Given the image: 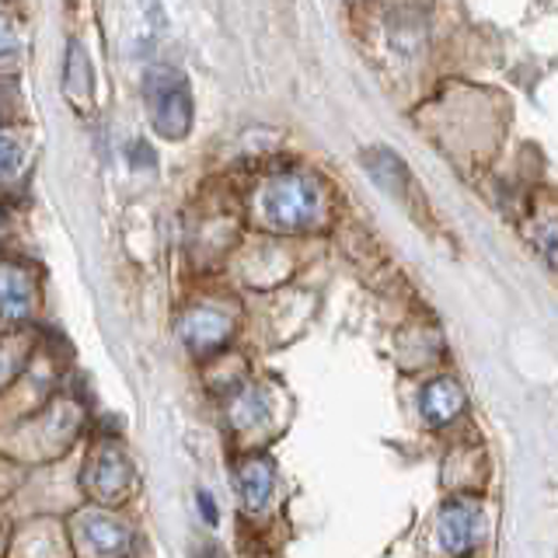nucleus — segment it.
Wrapping results in <instances>:
<instances>
[{
	"instance_id": "6",
	"label": "nucleus",
	"mask_w": 558,
	"mask_h": 558,
	"mask_svg": "<svg viewBox=\"0 0 558 558\" xmlns=\"http://www.w3.org/2000/svg\"><path fill=\"white\" fill-rule=\"evenodd\" d=\"M461 409H464V391H461L458 380L440 377V380L426 384V391H423V415L429 418L433 426L450 423V418L458 415Z\"/></svg>"
},
{
	"instance_id": "9",
	"label": "nucleus",
	"mask_w": 558,
	"mask_h": 558,
	"mask_svg": "<svg viewBox=\"0 0 558 558\" xmlns=\"http://www.w3.org/2000/svg\"><path fill=\"white\" fill-rule=\"evenodd\" d=\"M22 165V136L14 130H0V182L11 179Z\"/></svg>"
},
{
	"instance_id": "7",
	"label": "nucleus",
	"mask_w": 558,
	"mask_h": 558,
	"mask_svg": "<svg viewBox=\"0 0 558 558\" xmlns=\"http://www.w3.org/2000/svg\"><path fill=\"white\" fill-rule=\"evenodd\" d=\"M238 488L248 510H262L272 496V464L266 458H248L238 468Z\"/></svg>"
},
{
	"instance_id": "8",
	"label": "nucleus",
	"mask_w": 558,
	"mask_h": 558,
	"mask_svg": "<svg viewBox=\"0 0 558 558\" xmlns=\"http://www.w3.org/2000/svg\"><path fill=\"white\" fill-rule=\"evenodd\" d=\"M366 168H371V174L384 189H401L409 182L405 165H401L391 150H371V154H366Z\"/></svg>"
},
{
	"instance_id": "10",
	"label": "nucleus",
	"mask_w": 558,
	"mask_h": 558,
	"mask_svg": "<svg viewBox=\"0 0 558 558\" xmlns=\"http://www.w3.org/2000/svg\"><path fill=\"white\" fill-rule=\"evenodd\" d=\"M17 43H22V35H17L14 17L8 11H0V57H11V52L17 49Z\"/></svg>"
},
{
	"instance_id": "5",
	"label": "nucleus",
	"mask_w": 558,
	"mask_h": 558,
	"mask_svg": "<svg viewBox=\"0 0 558 558\" xmlns=\"http://www.w3.org/2000/svg\"><path fill=\"white\" fill-rule=\"evenodd\" d=\"M35 301V287H32V276L25 272V266L17 262H0V314L8 322H22L28 318Z\"/></svg>"
},
{
	"instance_id": "12",
	"label": "nucleus",
	"mask_w": 558,
	"mask_h": 558,
	"mask_svg": "<svg viewBox=\"0 0 558 558\" xmlns=\"http://www.w3.org/2000/svg\"><path fill=\"white\" fill-rule=\"evenodd\" d=\"M0 214H4V209H0ZM0 220H4V217H0Z\"/></svg>"
},
{
	"instance_id": "2",
	"label": "nucleus",
	"mask_w": 558,
	"mask_h": 558,
	"mask_svg": "<svg viewBox=\"0 0 558 558\" xmlns=\"http://www.w3.org/2000/svg\"><path fill=\"white\" fill-rule=\"evenodd\" d=\"M144 101L147 119L165 140H182L192 130V87L182 70L174 66H150L144 77Z\"/></svg>"
},
{
	"instance_id": "1",
	"label": "nucleus",
	"mask_w": 558,
	"mask_h": 558,
	"mask_svg": "<svg viewBox=\"0 0 558 558\" xmlns=\"http://www.w3.org/2000/svg\"><path fill=\"white\" fill-rule=\"evenodd\" d=\"M258 214L276 231H307L325 217V192L311 174H279L258 192Z\"/></svg>"
},
{
	"instance_id": "3",
	"label": "nucleus",
	"mask_w": 558,
	"mask_h": 558,
	"mask_svg": "<svg viewBox=\"0 0 558 558\" xmlns=\"http://www.w3.org/2000/svg\"><path fill=\"white\" fill-rule=\"evenodd\" d=\"M231 318L214 307H192L182 318V339L196 353H214L227 339H231Z\"/></svg>"
},
{
	"instance_id": "11",
	"label": "nucleus",
	"mask_w": 558,
	"mask_h": 558,
	"mask_svg": "<svg viewBox=\"0 0 558 558\" xmlns=\"http://www.w3.org/2000/svg\"><path fill=\"white\" fill-rule=\"evenodd\" d=\"M199 513H203L206 523H214V520H217V506H214V499H209L206 493H199Z\"/></svg>"
},
{
	"instance_id": "4",
	"label": "nucleus",
	"mask_w": 558,
	"mask_h": 558,
	"mask_svg": "<svg viewBox=\"0 0 558 558\" xmlns=\"http://www.w3.org/2000/svg\"><path fill=\"white\" fill-rule=\"evenodd\" d=\"M478 541V506L471 499H458L444 506L440 513V545L450 555H464Z\"/></svg>"
}]
</instances>
